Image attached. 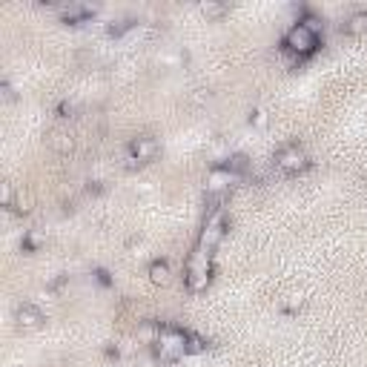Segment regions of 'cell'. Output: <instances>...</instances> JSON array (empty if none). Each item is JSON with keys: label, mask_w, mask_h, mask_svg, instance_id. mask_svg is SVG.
<instances>
[{"label": "cell", "mask_w": 367, "mask_h": 367, "mask_svg": "<svg viewBox=\"0 0 367 367\" xmlns=\"http://www.w3.org/2000/svg\"><path fill=\"white\" fill-rule=\"evenodd\" d=\"M204 350H207V342L201 336H195V333H187V356L190 353H204Z\"/></svg>", "instance_id": "15"}, {"label": "cell", "mask_w": 367, "mask_h": 367, "mask_svg": "<svg viewBox=\"0 0 367 367\" xmlns=\"http://www.w3.org/2000/svg\"><path fill=\"white\" fill-rule=\"evenodd\" d=\"M212 279V253L204 250H193V255L187 258V272H184V284L190 293H201Z\"/></svg>", "instance_id": "2"}, {"label": "cell", "mask_w": 367, "mask_h": 367, "mask_svg": "<svg viewBox=\"0 0 367 367\" xmlns=\"http://www.w3.org/2000/svg\"><path fill=\"white\" fill-rule=\"evenodd\" d=\"M201 15L207 20H221L227 15V4H215V0H207V4H201Z\"/></svg>", "instance_id": "13"}, {"label": "cell", "mask_w": 367, "mask_h": 367, "mask_svg": "<svg viewBox=\"0 0 367 367\" xmlns=\"http://www.w3.org/2000/svg\"><path fill=\"white\" fill-rule=\"evenodd\" d=\"M132 26H135V23H132L129 18H121V20H112V23L107 26V35H109V37H121V35L129 32Z\"/></svg>", "instance_id": "14"}, {"label": "cell", "mask_w": 367, "mask_h": 367, "mask_svg": "<svg viewBox=\"0 0 367 367\" xmlns=\"http://www.w3.org/2000/svg\"><path fill=\"white\" fill-rule=\"evenodd\" d=\"M52 9L61 15V20H64V23H83V20H89L92 15L98 12V6L78 4V0H69V4H55Z\"/></svg>", "instance_id": "7"}, {"label": "cell", "mask_w": 367, "mask_h": 367, "mask_svg": "<svg viewBox=\"0 0 367 367\" xmlns=\"http://www.w3.org/2000/svg\"><path fill=\"white\" fill-rule=\"evenodd\" d=\"M233 175H239V178H244L247 172H250V158L247 155H233V158H227V164H224Z\"/></svg>", "instance_id": "12"}, {"label": "cell", "mask_w": 367, "mask_h": 367, "mask_svg": "<svg viewBox=\"0 0 367 367\" xmlns=\"http://www.w3.org/2000/svg\"><path fill=\"white\" fill-rule=\"evenodd\" d=\"M169 279H172V270H169L167 261H152V264H150V282H152V284L167 287Z\"/></svg>", "instance_id": "11"}, {"label": "cell", "mask_w": 367, "mask_h": 367, "mask_svg": "<svg viewBox=\"0 0 367 367\" xmlns=\"http://www.w3.org/2000/svg\"><path fill=\"white\" fill-rule=\"evenodd\" d=\"M272 167L279 169L282 175H299V172H304V169L310 167V158H307V152H304L299 144H287V147L279 150V155H275Z\"/></svg>", "instance_id": "5"}, {"label": "cell", "mask_w": 367, "mask_h": 367, "mask_svg": "<svg viewBox=\"0 0 367 367\" xmlns=\"http://www.w3.org/2000/svg\"><path fill=\"white\" fill-rule=\"evenodd\" d=\"M152 347H155L161 361L175 364L181 356H187V333L178 330V327H169V325H161V336Z\"/></svg>", "instance_id": "3"}, {"label": "cell", "mask_w": 367, "mask_h": 367, "mask_svg": "<svg viewBox=\"0 0 367 367\" xmlns=\"http://www.w3.org/2000/svg\"><path fill=\"white\" fill-rule=\"evenodd\" d=\"M46 144H49V150H55V152H61V155H66V152H72V150H75L72 135H69V132H64V129H52V132H49V138H46Z\"/></svg>", "instance_id": "9"}, {"label": "cell", "mask_w": 367, "mask_h": 367, "mask_svg": "<svg viewBox=\"0 0 367 367\" xmlns=\"http://www.w3.org/2000/svg\"><path fill=\"white\" fill-rule=\"evenodd\" d=\"M342 32L356 37V35H364L367 32V12H353L344 23H342Z\"/></svg>", "instance_id": "10"}, {"label": "cell", "mask_w": 367, "mask_h": 367, "mask_svg": "<svg viewBox=\"0 0 367 367\" xmlns=\"http://www.w3.org/2000/svg\"><path fill=\"white\" fill-rule=\"evenodd\" d=\"M4 101H15V89L9 83H4Z\"/></svg>", "instance_id": "17"}, {"label": "cell", "mask_w": 367, "mask_h": 367, "mask_svg": "<svg viewBox=\"0 0 367 367\" xmlns=\"http://www.w3.org/2000/svg\"><path fill=\"white\" fill-rule=\"evenodd\" d=\"M15 321H18V327H20L23 333H32V330H37V327L43 325L46 315H43V310L35 307V304H20L18 313H15Z\"/></svg>", "instance_id": "8"}, {"label": "cell", "mask_w": 367, "mask_h": 367, "mask_svg": "<svg viewBox=\"0 0 367 367\" xmlns=\"http://www.w3.org/2000/svg\"><path fill=\"white\" fill-rule=\"evenodd\" d=\"M161 152V144L155 141L152 135H138L129 141L126 147V169H138V167H147L158 158Z\"/></svg>", "instance_id": "4"}, {"label": "cell", "mask_w": 367, "mask_h": 367, "mask_svg": "<svg viewBox=\"0 0 367 367\" xmlns=\"http://www.w3.org/2000/svg\"><path fill=\"white\" fill-rule=\"evenodd\" d=\"M72 112H75V104H61V107H58V115H61V118H72Z\"/></svg>", "instance_id": "16"}, {"label": "cell", "mask_w": 367, "mask_h": 367, "mask_svg": "<svg viewBox=\"0 0 367 367\" xmlns=\"http://www.w3.org/2000/svg\"><path fill=\"white\" fill-rule=\"evenodd\" d=\"M284 49H287L290 55H296L299 61L307 58V55H313V52L318 49V29L310 26V23H304V20H299V23L290 26L287 35H284Z\"/></svg>", "instance_id": "1"}, {"label": "cell", "mask_w": 367, "mask_h": 367, "mask_svg": "<svg viewBox=\"0 0 367 367\" xmlns=\"http://www.w3.org/2000/svg\"><path fill=\"white\" fill-rule=\"evenodd\" d=\"M239 181H241L239 175H233V172H229V169L221 164V167H215V169L210 172V178H207V195H224V198H227L229 190H233Z\"/></svg>", "instance_id": "6"}]
</instances>
